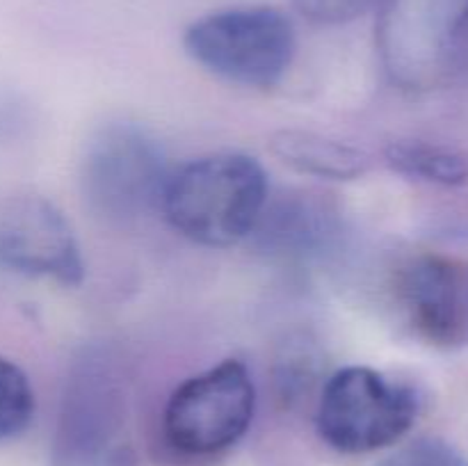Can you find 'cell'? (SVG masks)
Wrapping results in <instances>:
<instances>
[{
  "label": "cell",
  "instance_id": "1",
  "mask_svg": "<svg viewBox=\"0 0 468 466\" xmlns=\"http://www.w3.org/2000/svg\"><path fill=\"white\" fill-rule=\"evenodd\" d=\"M268 192V174L254 155L219 151L169 172L160 213L187 240L227 249L256 231Z\"/></svg>",
  "mask_w": 468,
  "mask_h": 466
},
{
  "label": "cell",
  "instance_id": "2",
  "mask_svg": "<svg viewBox=\"0 0 468 466\" xmlns=\"http://www.w3.org/2000/svg\"><path fill=\"white\" fill-rule=\"evenodd\" d=\"M128 375L105 345L78 352L64 379L55 466H117L126 455Z\"/></svg>",
  "mask_w": 468,
  "mask_h": 466
},
{
  "label": "cell",
  "instance_id": "3",
  "mask_svg": "<svg viewBox=\"0 0 468 466\" xmlns=\"http://www.w3.org/2000/svg\"><path fill=\"white\" fill-rule=\"evenodd\" d=\"M183 48L222 80L268 90L291 69L297 35L291 16L279 7L242 5L195 18L183 32Z\"/></svg>",
  "mask_w": 468,
  "mask_h": 466
},
{
  "label": "cell",
  "instance_id": "4",
  "mask_svg": "<svg viewBox=\"0 0 468 466\" xmlns=\"http://www.w3.org/2000/svg\"><path fill=\"white\" fill-rule=\"evenodd\" d=\"M169 172L163 144L144 126L126 119L108 122L85 144L82 199L96 217L126 227L160 210Z\"/></svg>",
  "mask_w": 468,
  "mask_h": 466
},
{
  "label": "cell",
  "instance_id": "5",
  "mask_svg": "<svg viewBox=\"0 0 468 466\" xmlns=\"http://www.w3.org/2000/svg\"><path fill=\"white\" fill-rule=\"evenodd\" d=\"M419 411V393L410 384L368 365H346L324 379L315 429L343 455H368L402 441Z\"/></svg>",
  "mask_w": 468,
  "mask_h": 466
},
{
  "label": "cell",
  "instance_id": "6",
  "mask_svg": "<svg viewBox=\"0 0 468 466\" xmlns=\"http://www.w3.org/2000/svg\"><path fill=\"white\" fill-rule=\"evenodd\" d=\"M468 30V0H382L378 53L393 85L434 90L446 80Z\"/></svg>",
  "mask_w": 468,
  "mask_h": 466
},
{
  "label": "cell",
  "instance_id": "7",
  "mask_svg": "<svg viewBox=\"0 0 468 466\" xmlns=\"http://www.w3.org/2000/svg\"><path fill=\"white\" fill-rule=\"evenodd\" d=\"M256 414V384L240 359H224L178 384L163 411L165 441L187 457L236 446Z\"/></svg>",
  "mask_w": 468,
  "mask_h": 466
},
{
  "label": "cell",
  "instance_id": "8",
  "mask_svg": "<svg viewBox=\"0 0 468 466\" xmlns=\"http://www.w3.org/2000/svg\"><path fill=\"white\" fill-rule=\"evenodd\" d=\"M0 268L62 286H80L85 279V260L71 224L41 195L0 201Z\"/></svg>",
  "mask_w": 468,
  "mask_h": 466
},
{
  "label": "cell",
  "instance_id": "9",
  "mask_svg": "<svg viewBox=\"0 0 468 466\" xmlns=\"http://www.w3.org/2000/svg\"><path fill=\"white\" fill-rule=\"evenodd\" d=\"M398 304L410 327L432 345H460L468 336V274L437 254L407 260L398 274Z\"/></svg>",
  "mask_w": 468,
  "mask_h": 466
},
{
  "label": "cell",
  "instance_id": "10",
  "mask_svg": "<svg viewBox=\"0 0 468 466\" xmlns=\"http://www.w3.org/2000/svg\"><path fill=\"white\" fill-rule=\"evenodd\" d=\"M270 149L286 167L323 181H355L370 167L368 155L356 146L302 128L277 131Z\"/></svg>",
  "mask_w": 468,
  "mask_h": 466
},
{
  "label": "cell",
  "instance_id": "11",
  "mask_svg": "<svg viewBox=\"0 0 468 466\" xmlns=\"http://www.w3.org/2000/svg\"><path fill=\"white\" fill-rule=\"evenodd\" d=\"M388 167L414 181L457 187L468 181V158L452 146L428 140H396L384 149Z\"/></svg>",
  "mask_w": 468,
  "mask_h": 466
},
{
  "label": "cell",
  "instance_id": "12",
  "mask_svg": "<svg viewBox=\"0 0 468 466\" xmlns=\"http://www.w3.org/2000/svg\"><path fill=\"white\" fill-rule=\"evenodd\" d=\"M35 409V388L26 370L0 355V443L21 437L30 428Z\"/></svg>",
  "mask_w": 468,
  "mask_h": 466
},
{
  "label": "cell",
  "instance_id": "13",
  "mask_svg": "<svg viewBox=\"0 0 468 466\" xmlns=\"http://www.w3.org/2000/svg\"><path fill=\"white\" fill-rule=\"evenodd\" d=\"M379 466H468V460L443 439L420 437L393 452Z\"/></svg>",
  "mask_w": 468,
  "mask_h": 466
},
{
  "label": "cell",
  "instance_id": "14",
  "mask_svg": "<svg viewBox=\"0 0 468 466\" xmlns=\"http://www.w3.org/2000/svg\"><path fill=\"white\" fill-rule=\"evenodd\" d=\"M382 0H292L297 14L318 26H341L379 7Z\"/></svg>",
  "mask_w": 468,
  "mask_h": 466
}]
</instances>
